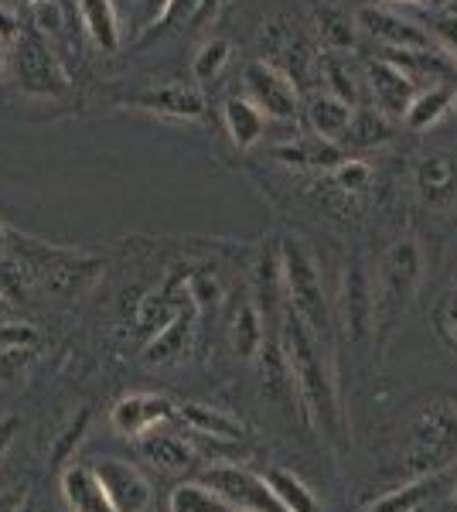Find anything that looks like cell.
<instances>
[{
  "label": "cell",
  "mask_w": 457,
  "mask_h": 512,
  "mask_svg": "<svg viewBox=\"0 0 457 512\" xmlns=\"http://www.w3.org/2000/svg\"><path fill=\"white\" fill-rule=\"evenodd\" d=\"M7 250H11V233H7V226L0 222V260L7 256Z\"/></svg>",
  "instance_id": "40"
},
{
  "label": "cell",
  "mask_w": 457,
  "mask_h": 512,
  "mask_svg": "<svg viewBox=\"0 0 457 512\" xmlns=\"http://www.w3.org/2000/svg\"><path fill=\"white\" fill-rule=\"evenodd\" d=\"M93 472L103 482V492L110 499L113 512H147V506H151V485H147V478L134 465L106 458L96 461Z\"/></svg>",
  "instance_id": "9"
},
{
  "label": "cell",
  "mask_w": 457,
  "mask_h": 512,
  "mask_svg": "<svg viewBox=\"0 0 457 512\" xmlns=\"http://www.w3.org/2000/svg\"><path fill=\"white\" fill-rule=\"evenodd\" d=\"M171 512H236V509L209 482H185L171 492Z\"/></svg>",
  "instance_id": "25"
},
{
  "label": "cell",
  "mask_w": 457,
  "mask_h": 512,
  "mask_svg": "<svg viewBox=\"0 0 457 512\" xmlns=\"http://www.w3.org/2000/svg\"><path fill=\"white\" fill-rule=\"evenodd\" d=\"M430 28H434V35L444 41L447 48L457 55V14L447 11V14H437L434 21H430Z\"/></svg>",
  "instance_id": "36"
},
{
  "label": "cell",
  "mask_w": 457,
  "mask_h": 512,
  "mask_svg": "<svg viewBox=\"0 0 457 512\" xmlns=\"http://www.w3.org/2000/svg\"><path fill=\"white\" fill-rule=\"evenodd\" d=\"M307 123L321 140H331V144H342L348 134V123L355 117V106L338 99L335 93H314L307 99Z\"/></svg>",
  "instance_id": "15"
},
{
  "label": "cell",
  "mask_w": 457,
  "mask_h": 512,
  "mask_svg": "<svg viewBox=\"0 0 457 512\" xmlns=\"http://www.w3.org/2000/svg\"><path fill=\"white\" fill-rule=\"evenodd\" d=\"M314 24H318V35L328 52H355V45H359V18H352L342 7L318 4Z\"/></svg>",
  "instance_id": "21"
},
{
  "label": "cell",
  "mask_w": 457,
  "mask_h": 512,
  "mask_svg": "<svg viewBox=\"0 0 457 512\" xmlns=\"http://www.w3.org/2000/svg\"><path fill=\"white\" fill-rule=\"evenodd\" d=\"M21 35V21L11 11L0 7V45H14V38Z\"/></svg>",
  "instance_id": "37"
},
{
  "label": "cell",
  "mask_w": 457,
  "mask_h": 512,
  "mask_svg": "<svg viewBox=\"0 0 457 512\" xmlns=\"http://www.w3.org/2000/svg\"><path fill=\"white\" fill-rule=\"evenodd\" d=\"M423 495H427V485H413V489L386 495L382 502H376V509H372V512H417Z\"/></svg>",
  "instance_id": "32"
},
{
  "label": "cell",
  "mask_w": 457,
  "mask_h": 512,
  "mask_svg": "<svg viewBox=\"0 0 457 512\" xmlns=\"http://www.w3.org/2000/svg\"><path fill=\"white\" fill-rule=\"evenodd\" d=\"M171 417V403L154 393H130L113 407V424L130 437H144L154 424Z\"/></svg>",
  "instance_id": "13"
},
{
  "label": "cell",
  "mask_w": 457,
  "mask_h": 512,
  "mask_svg": "<svg viewBox=\"0 0 457 512\" xmlns=\"http://www.w3.org/2000/svg\"><path fill=\"white\" fill-rule=\"evenodd\" d=\"M273 158L287 168H311V171H335L348 154L342 144H331V140L314 137H290L287 144L273 147Z\"/></svg>",
  "instance_id": "10"
},
{
  "label": "cell",
  "mask_w": 457,
  "mask_h": 512,
  "mask_svg": "<svg viewBox=\"0 0 457 512\" xmlns=\"http://www.w3.org/2000/svg\"><path fill=\"white\" fill-rule=\"evenodd\" d=\"M62 495L72 512H113L110 499L103 492V482L96 478L93 468H69L62 475Z\"/></svg>",
  "instance_id": "20"
},
{
  "label": "cell",
  "mask_w": 457,
  "mask_h": 512,
  "mask_svg": "<svg viewBox=\"0 0 457 512\" xmlns=\"http://www.w3.org/2000/svg\"><path fill=\"white\" fill-rule=\"evenodd\" d=\"M393 137V120L382 117L376 106H355V117L348 123V134L342 140L345 154L348 151H372V147L386 144Z\"/></svg>",
  "instance_id": "22"
},
{
  "label": "cell",
  "mask_w": 457,
  "mask_h": 512,
  "mask_svg": "<svg viewBox=\"0 0 457 512\" xmlns=\"http://www.w3.org/2000/svg\"><path fill=\"white\" fill-rule=\"evenodd\" d=\"M21 495L18 492H0V512H18Z\"/></svg>",
  "instance_id": "39"
},
{
  "label": "cell",
  "mask_w": 457,
  "mask_h": 512,
  "mask_svg": "<svg viewBox=\"0 0 457 512\" xmlns=\"http://www.w3.org/2000/svg\"><path fill=\"white\" fill-rule=\"evenodd\" d=\"M451 11H454V14H457V0H454V4H451Z\"/></svg>",
  "instance_id": "44"
},
{
  "label": "cell",
  "mask_w": 457,
  "mask_h": 512,
  "mask_svg": "<svg viewBox=\"0 0 457 512\" xmlns=\"http://www.w3.org/2000/svg\"><path fill=\"white\" fill-rule=\"evenodd\" d=\"M79 18L89 41H93L99 52L113 55L120 48L123 31H120V11H116L113 0H79Z\"/></svg>",
  "instance_id": "17"
},
{
  "label": "cell",
  "mask_w": 457,
  "mask_h": 512,
  "mask_svg": "<svg viewBox=\"0 0 457 512\" xmlns=\"http://www.w3.org/2000/svg\"><path fill=\"white\" fill-rule=\"evenodd\" d=\"M7 304H11V301H7V294L0 291V311H7Z\"/></svg>",
  "instance_id": "41"
},
{
  "label": "cell",
  "mask_w": 457,
  "mask_h": 512,
  "mask_svg": "<svg viewBox=\"0 0 457 512\" xmlns=\"http://www.w3.org/2000/svg\"><path fill=\"white\" fill-rule=\"evenodd\" d=\"M4 62H7V55H4V45H0V72H4Z\"/></svg>",
  "instance_id": "42"
},
{
  "label": "cell",
  "mask_w": 457,
  "mask_h": 512,
  "mask_svg": "<svg viewBox=\"0 0 457 512\" xmlns=\"http://www.w3.org/2000/svg\"><path fill=\"white\" fill-rule=\"evenodd\" d=\"M222 123H226V134L239 151H249L256 147L267 134V123L270 117L253 103L249 96H229L222 103Z\"/></svg>",
  "instance_id": "14"
},
{
  "label": "cell",
  "mask_w": 457,
  "mask_h": 512,
  "mask_svg": "<svg viewBox=\"0 0 457 512\" xmlns=\"http://www.w3.org/2000/svg\"><path fill=\"white\" fill-rule=\"evenodd\" d=\"M280 280H284V304L311 328V335L331 332V308L324 297L321 274L314 267L311 253L297 239L280 243Z\"/></svg>",
  "instance_id": "2"
},
{
  "label": "cell",
  "mask_w": 457,
  "mask_h": 512,
  "mask_svg": "<svg viewBox=\"0 0 457 512\" xmlns=\"http://www.w3.org/2000/svg\"><path fill=\"white\" fill-rule=\"evenodd\" d=\"M181 417H185L198 434L219 437V441H239V437L246 434L236 417L222 414V410H212V407H202V403H185Z\"/></svg>",
  "instance_id": "24"
},
{
  "label": "cell",
  "mask_w": 457,
  "mask_h": 512,
  "mask_svg": "<svg viewBox=\"0 0 457 512\" xmlns=\"http://www.w3.org/2000/svg\"><path fill=\"white\" fill-rule=\"evenodd\" d=\"M14 434H18V417H4V420H0V454L11 448Z\"/></svg>",
  "instance_id": "38"
},
{
  "label": "cell",
  "mask_w": 457,
  "mask_h": 512,
  "mask_svg": "<svg viewBox=\"0 0 457 512\" xmlns=\"http://www.w3.org/2000/svg\"><path fill=\"white\" fill-rule=\"evenodd\" d=\"M267 482H270L273 495H277L280 506H284L287 512H318V499H314V492L307 489V485L297 475L270 472Z\"/></svg>",
  "instance_id": "27"
},
{
  "label": "cell",
  "mask_w": 457,
  "mask_h": 512,
  "mask_svg": "<svg viewBox=\"0 0 457 512\" xmlns=\"http://www.w3.org/2000/svg\"><path fill=\"white\" fill-rule=\"evenodd\" d=\"M359 28L369 31L382 48H430V35H423L413 21L382 11V7H365L359 14Z\"/></svg>",
  "instance_id": "11"
},
{
  "label": "cell",
  "mask_w": 457,
  "mask_h": 512,
  "mask_svg": "<svg viewBox=\"0 0 457 512\" xmlns=\"http://www.w3.org/2000/svg\"><path fill=\"white\" fill-rule=\"evenodd\" d=\"M345 321L352 328V338H365L376 325V284L359 260H352V267L345 270Z\"/></svg>",
  "instance_id": "12"
},
{
  "label": "cell",
  "mask_w": 457,
  "mask_h": 512,
  "mask_svg": "<svg viewBox=\"0 0 457 512\" xmlns=\"http://www.w3.org/2000/svg\"><path fill=\"white\" fill-rule=\"evenodd\" d=\"M321 76L328 82V93H335L352 106H365V69L352 59V52H324Z\"/></svg>",
  "instance_id": "16"
},
{
  "label": "cell",
  "mask_w": 457,
  "mask_h": 512,
  "mask_svg": "<svg viewBox=\"0 0 457 512\" xmlns=\"http://www.w3.org/2000/svg\"><path fill=\"white\" fill-rule=\"evenodd\" d=\"M267 321H263L260 308L256 304H243L239 308L236 321H232V345H236V352L243 355V359H253V355H260L263 342H267Z\"/></svg>",
  "instance_id": "26"
},
{
  "label": "cell",
  "mask_w": 457,
  "mask_h": 512,
  "mask_svg": "<svg viewBox=\"0 0 457 512\" xmlns=\"http://www.w3.org/2000/svg\"><path fill=\"white\" fill-rule=\"evenodd\" d=\"M24 4H28V7H31V4H38V0H24Z\"/></svg>",
  "instance_id": "43"
},
{
  "label": "cell",
  "mask_w": 457,
  "mask_h": 512,
  "mask_svg": "<svg viewBox=\"0 0 457 512\" xmlns=\"http://www.w3.org/2000/svg\"><path fill=\"white\" fill-rule=\"evenodd\" d=\"M457 99V86L454 82H430L427 89H420L413 96L410 110H406V127L410 130H430L434 123H440L447 117V110L454 106Z\"/></svg>",
  "instance_id": "19"
},
{
  "label": "cell",
  "mask_w": 457,
  "mask_h": 512,
  "mask_svg": "<svg viewBox=\"0 0 457 512\" xmlns=\"http://www.w3.org/2000/svg\"><path fill=\"white\" fill-rule=\"evenodd\" d=\"M140 451H144V458H151L154 465H161L164 472H181V468H191V461H195L188 451V444L174 434L147 431L140 437Z\"/></svg>",
  "instance_id": "23"
},
{
  "label": "cell",
  "mask_w": 457,
  "mask_h": 512,
  "mask_svg": "<svg viewBox=\"0 0 457 512\" xmlns=\"http://www.w3.org/2000/svg\"><path fill=\"white\" fill-rule=\"evenodd\" d=\"M209 4H212V0H171L168 14H164V21L157 24V28H181V24L195 21Z\"/></svg>",
  "instance_id": "33"
},
{
  "label": "cell",
  "mask_w": 457,
  "mask_h": 512,
  "mask_svg": "<svg viewBox=\"0 0 457 512\" xmlns=\"http://www.w3.org/2000/svg\"><path fill=\"white\" fill-rule=\"evenodd\" d=\"M243 89H246L243 96L253 99L270 120L290 123V120H297V113H301V96H297L294 79H290L280 65H273L267 59H253L246 65Z\"/></svg>",
  "instance_id": "5"
},
{
  "label": "cell",
  "mask_w": 457,
  "mask_h": 512,
  "mask_svg": "<svg viewBox=\"0 0 457 512\" xmlns=\"http://www.w3.org/2000/svg\"><path fill=\"white\" fill-rule=\"evenodd\" d=\"M127 106H137L144 113H157V117L171 120H202L205 117V96L198 86H181V82H168V86L137 89L123 99Z\"/></svg>",
  "instance_id": "8"
},
{
  "label": "cell",
  "mask_w": 457,
  "mask_h": 512,
  "mask_svg": "<svg viewBox=\"0 0 457 512\" xmlns=\"http://www.w3.org/2000/svg\"><path fill=\"white\" fill-rule=\"evenodd\" d=\"M365 93L372 96V106L389 120H403L406 110H410L413 96L420 93L417 79L406 76L396 62L389 59H376L365 65Z\"/></svg>",
  "instance_id": "6"
},
{
  "label": "cell",
  "mask_w": 457,
  "mask_h": 512,
  "mask_svg": "<svg viewBox=\"0 0 457 512\" xmlns=\"http://www.w3.org/2000/svg\"><path fill=\"white\" fill-rule=\"evenodd\" d=\"M420 270H423V256L413 239H400V243H393L386 256H382L379 277H376V325L382 332H389L400 321L420 284Z\"/></svg>",
  "instance_id": "4"
},
{
  "label": "cell",
  "mask_w": 457,
  "mask_h": 512,
  "mask_svg": "<svg viewBox=\"0 0 457 512\" xmlns=\"http://www.w3.org/2000/svg\"><path fill=\"white\" fill-rule=\"evenodd\" d=\"M280 342H284L287 366H290V376H294L301 400L307 403V410L318 417V424L324 427V431L335 434L338 431L335 386H331V379H328V373H324V366H321V355H318V345H314L311 328H307L290 308H284Z\"/></svg>",
  "instance_id": "1"
},
{
  "label": "cell",
  "mask_w": 457,
  "mask_h": 512,
  "mask_svg": "<svg viewBox=\"0 0 457 512\" xmlns=\"http://www.w3.org/2000/svg\"><path fill=\"white\" fill-rule=\"evenodd\" d=\"M7 59H11L14 82H18L24 96H35V99L69 96L72 89L69 72H65L62 59L55 55L52 41L41 35L38 28H21V35L14 38Z\"/></svg>",
  "instance_id": "3"
},
{
  "label": "cell",
  "mask_w": 457,
  "mask_h": 512,
  "mask_svg": "<svg viewBox=\"0 0 457 512\" xmlns=\"http://www.w3.org/2000/svg\"><path fill=\"white\" fill-rule=\"evenodd\" d=\"M232 59V45L226 38H209L202 41V48L195 52V62H191V76L195 82H212L222 76V69Z\"/></svg>",
  "instance_id": "28"
},
{
  "label": "cell",
  "mask_w": 457,
  "mask_h": 512,
  "mask_svg": "<svg viewBox=\"0 0 457 512\" xmlns=\"http://www.w3.org/2000/svg\"><path fill=\"white\" fill-rule=\"evenodd\" d=\"M205 482L212 485L215 492H222L232 502V509H243V512H287L280 506V499L273 495L270 482L246 468H212L205 472Z\"/></svg>",
  "instance_id": "7"
},
{
  "label": "cell",
  "mask_w": 457,
  "mask_h": 512,
  "mask_svg": "<svg viewBox=\"0 0 457 512\" xmlns=\"http://www.w3.org/2000/svg\"><path fill=\"white\" fill-rule=\"evenodd\" d=\"M171 0H137V24L140 31H151L157 24L164 21V14H168Z\"/></svg>",
  "instance_id": "35"
},
{
  "label": "cell",
  "mask_w": 457,
  "mask_h": 512,
  "mask_svg": "<svg viewBox=\"0 0 457 512\" xmlns=\"http://www.w3.org/2000/svg\"><path fill=\"white\" fill-rule=\"evenodd\" d=\"M331 178H335V185L342 188V192L359 195V192H365V188H369L372 168L365 161H359V158H345L335 171H331Z\"/></svg>",
  "instance_id": "29"
},
{
  "label": "cell",
  "mask_w": 457,
  "mask_h": 512,
  "mask_svg": "<svg viewBox=\"0 0 457 512\" xmlns=\"http://www.w3.org/2000/svg\"><path fill=\"white\" fill-rule=\"evenodd\" d=\"M31 21H35V28L41 35H62L65 28V14L62 7H58V0H38V4H31Z\"/></svg>",
  "instance_id": "31"
},
{
  "label": "cell",
  "mask_w": 457,
  "mask_h": 512,
  "mask_svg": "<svg viewBox=\"0 0 457 512\" xmlns=\"http://www.w3.org/2000/svg\"><path fill=\"white\" fill-rule=\"evenodd\" d=\"M38 345V332L31 325H0V355H28Z\"/></svg>",
  "instance_id": "30"
},
{
  "label": "cell",
  "mask_w": 457,
  "mask_h": 512,
  "mask_svg": "<svg viewBox=\"0 0 457 512\" xmlns=\"http://www.w3.org/2000/svg\"><path fill=\"white\" fill-rule=\"evenodd\" d=\"M437 328H440V335L447 338V342L457 349V287L451 294L440 301V308H437Z\"/></svg>",
  "instance_id": "34"
},
{
  "label": "cell",
  "mask_w": 457,
  "mask_h": 512,
  "mask_svg": "<svg viewBox=\"0 0 457 512\" xmlns=\"http://www.w3.org/2000/svg\"><path fill=\"white\" fill-rule=\"evenodd\" d=\"M417 192L430 205H444L457 195V158L451 154H430L417 164Z\"/></svg>",
  "instance_id": "18"
}]
</instances>
